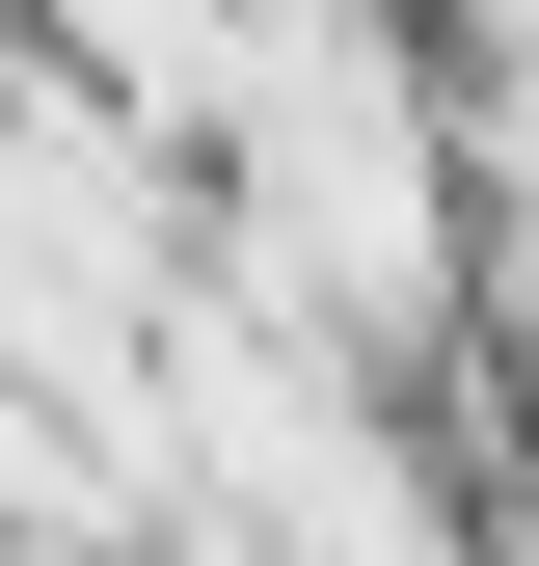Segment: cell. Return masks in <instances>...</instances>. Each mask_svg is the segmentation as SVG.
Returning <instances> with one entry per match:
<instances>
[{"instance_id": "cell-1", "label": "cell", "mask_w": 539, "mask_h": 566, "mask_svg": "<svg viewBox=\"0 0 539 566\" xmlns=\"http://www.w3.org/2000/svg\"><path fill=\"white\" fill-rule=\"evenodd\" d=\"M216 270H270L404 405L486 378V135H458V0H243L216 108Z\"/></svg>"}]
</instances>
